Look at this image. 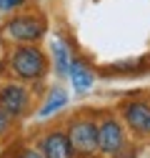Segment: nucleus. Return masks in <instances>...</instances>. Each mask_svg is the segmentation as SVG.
<instances>
[{"instance_id":"9","label":"nucleus","mask_w":150,"mask_h":158,"mask_svg":"<svg viewBox=\"0 0 150 158\" xmlns=\"http://www.w3.org/2000/svg\"><path fill=\"white\" fill-rule=\"evenodd\" d=\"M68 103H70L68 90H65L63 85H53V88H48L45 101L40 103V108L35 110V115H38V118H53L55 113H60L63 108H68Z\"/></svg>"},{"instance_id":"4","label":"nucleus","mask_w":150,"mask_h":158,"mask_svg":"<svg viewBox=\"0 0 150 158\" xmlns=\"http://www.w3.org/2000/svg\"><path fill=\"white\" fill-rule=\"evenodd\" d=\"M48 33V20L40 13L18 10L3 23V38L15 43H40Z\"/></svg>"},{"instance_id":"6","label":"nucleus","mask_w":150,"mask_h":158,"mask_svg":"<svg viewBox=\"0 0 150 158\" xmlns=\"http://www.w3.org/2000/svg\"><path fill=\"white\" fill-rule=\"evenodd\" d=\"M118 115L128 133L135 138H150V101L148 98H128L118 106Z\"/></svg>"},{"instance_id":"2","label":"nucleus","mask_w":150,"mask_h":158,"mask_svg":"<svg viewBox=\"0 0 150 158\" xmlns=\"http://www.w3.org/2000/svg\"><path fill=\"white\" fill-rule=\"evenodd\" d=\"M130 133L120 115L100 113L98 115V158H130Z\"/></svg>"},{"instance_id":"7","label":"nucleus","mask_w":150,"mask_h":158,"mask_svg":"<svg viewBox=\"0 0 150 158\" xmlns=\"http://www.w3.org/2000/svg\"><path fill=\"white\" fill-rule=\"evenodd\" d=\"M38 148L43 151L45 158H78L75 156V148L68 138V131L65 126L63 128H48L38 135Z\"/></svg>"},{"instance_id":"13","label":"nucleus","mask_w":150,"mask_h":158,"mask_svg":"<svg viewBox=\"0 0 150 158\" xmlns=\"http://www.w3.org/2000/svg\"><path fill=\"white\" fill-rule=\"evenodd\" d=\"M13 126H15V121L0 108V138H5V135H10V131H13Z\"/></svg>"},{"instance_id":"5","label":"nucleus","mask_w":150,"mask_h":158,"mask_svg":"<svg viewBox=\"0 0 150 158\" xmlns=\"http://www.w3.org/2000/svg\"><path fill=\"white\" fill-rule=\"evenodd\" d=\"M35 95L23 81H3L0 83V108H3L13 121H23V118L33 110Z\"/></svg>"},{"instance_id":"12","label":"nucleus","mask_w":150,"mask_h":158,"mask_svg":"<svg viewBox=\"0 0 150 158\" xmlns=\"http://www.w3.org/2000/svg\"><path fill=\"white\" fill-rule=\"evenodd\" d=\"M25 5H28V0H0V13L13 15V13H18V10H23Z\"/></svg>"},{"instance_id":"8","label":"nucleus","mask_w":150,"mask_h":158,"mask_svg":"<svg viewBox=\"0 0 150 158\" xmlns=\"http://www.w3.org/2000/svg\"><path fill=\"white\" fill-rule=\"evenodd\" d=\"M68 81L73 85V90L83 95L93 88V83H95V73H93V68L83 60V58H73L70 63V70H68Z\"/></svg>"},{"instance_id":"3","label":"nucleus","mask_w":150,"mask_h":158,"mask_svg":"<svg viewBox=\"0 0 150 158\" xmlns=\"http://www.w3.org/2000/svg\"><path fill=\"white\" fill-rule=\"evenodd\" d=\"M68 138L78 158H98V115L95 113H75L65 123Z\"/></svg>"},{"instance_id":"1","label":"nucleus","mask_w":150,"mask_h":158,"mask_svg":"<svg viewBox=\"0 0 150 158\" xmlns=\"http://www.w3.org/2000/svg\"><path fill=\"white\" fill-rule=\"evenodd\" d=\"M5 68L10 73V78L23 81L28 85L40 83L50 70V58L45 55V50L38 43H15L8 50L5 58Z\"/></svg>"},{"instance_id":"10","label":"nucleus","mask_w":150,"mask_h":158,"mask_svg":"<svg viewBox=\"0 0 150 158\" xmlns=\"http://www.w3.org/2000/svg\"><path fill=\"white\" fill-rule=\"evenodd\" d=\"M70 63H73V53H70L68 43L63 40V38H53L50 40V68L55 70V75L58 78H68Z\"/></svg>"},{"instance_id":"14","label":"nucleus","mask_w":150,"mask_h":158,"mask_svg":"<svg viewBox=\"0 0 150 158\" xmlns=\"http://www.w3.org/2000/svg\"><path fill=\"white\" fill-rule=\"evenodd\" d=\"M0 156H3V138H0Z\"/></svg>"},{"instance_id":"11","label":"nucleus","mask_w":150,"mask_h":158,"mask_svg":"<svg viewBox=\"0 0 150 158\" xmlns=\"http://www.w3.org/2000/svg\"><path fill=\"white\" fill-rule=\"evenodd\" d=\"M13 158H45L43 151L38 148V146H30V143H23V146H18L13 151Z\"/></svg>"}]
</instances>
